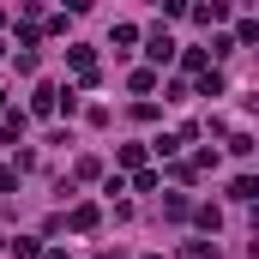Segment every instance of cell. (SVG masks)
I'll list each match as a JSON object with an SVG mask.
<instances>
[{"label":"cell","instance_id":"obj_9","mask_svg":"<svg viewBox=\"0 0 259 259\" xmlns=\"http://www.w3.org/2000/svg\"><path fill=\"white\" fill-rule=\"evenodd\" d=\"M72 175H78V181H97V175H103V163H97V157H78V163H72Z\"/></svg>","mask_w":259,"mask_h":259},{"label":"cell","instance_id":"obj_16","mask_svg":"<svg viewBox=\"0 0 259 259\" xmlns=\"http://www.w3.org/2000/svg\"><path fill=\"white\" fill-rule=\"evenodd\" d=\"M18 187V169H0V193H12Z\"/></svg>","mask_w":259,"mask_h":259},{"label":"cell","instance_id":"obj_13","mask_svg":"<svg viewBox=\"0 0 259 259\" xmlns=\"http://www.w3.org/2000/svg\"><path fill=\"white\" fill-rule=\"evenodd\" d=\"M217 223H223V211H217V205H199V229H211V235H217Z\"/></svg>","mask_w":259,"mask_h":259},{"label":"cell","instance_id":"obj_6","mask_svg":"<svg viewBox=\"0 0 259 259\" xmlns=\"http://www.w3.org/2000/svg\"><path fill=\"white\" fill-rule=\"evenodd\" d=\"M193 18H199V24H223V18H229V6H223V0H211V6H193Z\"/></svg>","mask_w":259,"mask_h":259},{"label":"cell","instance_id":"obj_17","mask_svg":"<svg viewBox=\"0 0 259 259\" xmlns=\"http://www.w3.org/2000/svg\"><path fill=\"white\" fill-rule=\"evenodd\" d=\"M42 259H66V253H61V247H49V253H42Z\"/></svg>","mask_w":259,"mask_h":259},{"label":"cell","instance_id":"obj_15","mask_svg":"<svg viewBox=\"0 0 259 259\" xmlns=\"http://www.w3.org/2000/svg\"><path fill=\"white\" fill-rule=\"evenodd\" d=\"M121 163L127 169H145V145H121Z\"/></svg>","mask_w":259,"mask_h":259},{"label":"cell","instance_id":"obj_4","mask_svg":"<svg viewBox=\"0 0 259 259\" xmlns=\"http://www.w3.org/2000/svg\"><path fill=\"white\" fill-rule=\"evenodd\" d=\"M229 199H235V205H253V199H259V181H253V175H235V181H229Z\"/></svg>","mask_w":259,"mask_h":259},{"label":"cell","instance_id":"obj_3","mask_svg":"<svg viewBox=\"0 0 259 259\" xmlns=\"http://www.w3.org/2000/svg\"><path fill=\"white\" fill-rule=\"evenodd\" d=\"M55 97H61V84H36L30 91V115H55Z\"/></svg>","mask_w":259,"mask_h":259},{"label":"cell","instance_id":"obj_1","mask_svg":"<svg viewBox=\"0 0 259 259\" xmlns=\"http://www.w3.org/2000/svg\"><path fill=\"white\" fill-rule=\"evenodd\" d=\"M145 55H151V72H157V66H169V61H175V36L157 24V30L145 36Z\"/></svg>","mask_w":259,"mask_h":259},{"label":"cell","instance_id":"obj_8","mask_svg":"<svg viewBox=\"0 0 259 259\" xmlns=\"http://www.w3.org/2000/svg\"><path fill=\"white\" fill-rule=\"evenodd\" d=\"M12 259H42V241H36V235H18V241H12Z\"/></svg>","mask_w":259,"mask_h":259},{"label":"cell","instance_id":"obj_14","mask_svg":"<svg viewBox=\"0 0 259 259\" xmlns=\"http://www.w3.org/2000/svg\"><path fill=\"white\" fill-rule=\"evenodd\" d=\"M229 42H259V18H241V30H235Z\"/></svg>","mask_w":259,"mask_h":259},{"label":"cell","instance_id":"obj_19","mask_svg":"<svg viewBox=\"0 0 259 259\" xmlns=\"http://www.w3.org/2000/svg\"><path fill=\"white\" fill-rule=\"evenodd\" d=\"M0 103H6V91H0Z\"/></svg>","mask_w":259,"mask_h":259},{"label":"cell","instance_id":"obj_10","mask_svg":"<svg viewBox=\"0 0 259 259\" xmlns=\"http://www.w3.org/2000/svg\"><path fill=\"white\" fill-rule=\"evenodd\" d=\"M127 84H133V91H139V97H145V91H157V72H151V66H139V72H133Z\"/></svg>","mask_w":259,"mask_h":259},{"label":"cell","instance_id":"obj_18","mask_svg":"<svg viewBox=\"0 0 259 259\" xmlns=\"http://www.w3.org/2000/svg\"><path fill=\"white\" fill-rule=\"evenodd\" d=\"M0 61H6V42H0Z\"/></svg>","mask_w":259,"mask_h":259},{"label":"cell","instance_id":"obj_12","mask_svg":"<svg viewBox=\"0 0 259 259\" xmlns=\"http://www.w3.org/2000/svg\"><path fill=\"white\" fill-rule=\"evenodd\" d=\"M229 151L235 157H253V133H229Z\"/></svg>","mask_w":259,"mask_h":259},{"label":"cell","instance_id":"obj_7","mask_svg":"<svg viewBox=\"0 0 259 259\" xmlns=\"http://www.w3.org/2000/svg\"><path fill=\"white\" fill-rule=\"evenodd\" d=\"M66 61L78 66V72H84V78H91V72H97V61H91V49H84V42H72V49H66Z\"/></svg>","mask_w":259,"mask_h":259},{"label":"cell","instance_id":"obj_5","mask_svg":"<svg viewBox=\"0 0 259 259\" xmlns=\"http://www.w3.org/2000/svg\"><path fill=\"white\" fill-rule=\"evenodd\" d=\"M199 97H223V72H217V66L199 72Z\"/></svg>","mask_w":259,"mask_h":259},{"label":"cell","instance_id":"obj_2","mask_svg":"<svg viewBox=\"0 0 259 259\" xmlns=\"http://www.w3.org/2000/svg\"><path fill=\"white\" fill-rule=\"evenodd\" d=\"M97 217H103L97 205H72V217H66V229H72V235H91V229H97Z\"/></svg>","mask_w":259,"mask_h":259},{"label":"cell","instance_id":"obj_11","mask_svg":"<svg viewBox=\"0 0 259 259\" xmlns=\"http://www.w3.org/2000/svg\"><path fill=\"white\" fill-rule=\"evenodd\" d=\"M217 253H223L217 241H187V259H217Z\"/></svg>","mask_w":259,"mask_h":259}]
</instances>
